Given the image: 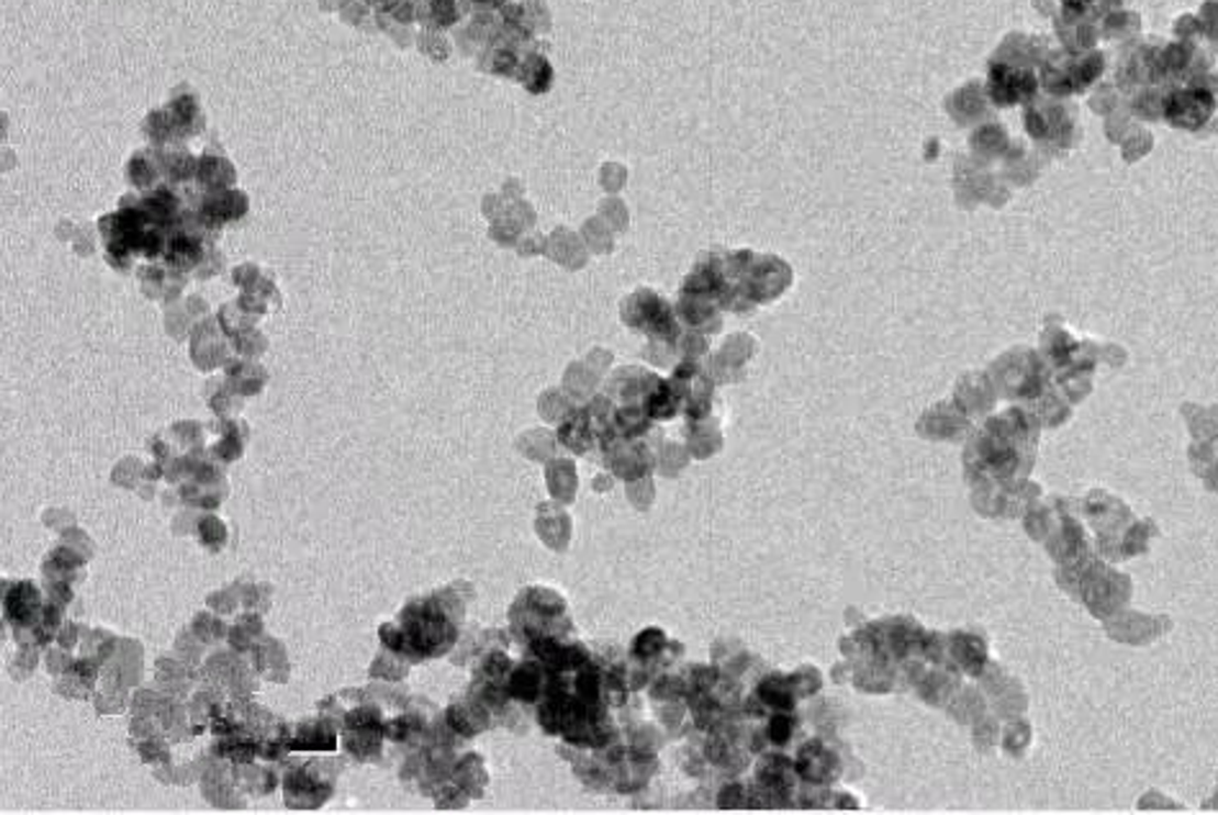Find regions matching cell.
I'll return each mask as SVG.
<instances>
[{"mask_svg": "<svg viewBox=\"0 0 1218 815\" xmlns=\"http://www.w3.org/2000/svg\"><path fill=\"white\" fill-rule=\"evenodd\" d=\"M283 790L289 807H320L335 792V774H329V767L322 759H306L289 767Z\"/></svg>", "mask_w": 1218, "mask_h": 815, "instance_id": "cell-2", "label": "cell"}, {"mask_svg": "<svg viewBox=\"0 0 1218 815\" xmlns=\"http://www.w3.org/2000/svg\"><path fill=\"white\" fill-rule=\"evenodd\" d=\"M368 3H383V0H368Z\"/></svg>", "mask_w": 1218, "mask_h": 815, "instance_id": "cell-5", "label": "cell"}, {"mask_svg": "<svg viewBox=\"0 0 1218 815\" xmlns=\"http://www.w3.org/2000/svg\"><path fill=\"white\" fill-rule=\"evenodd\" d=\"M790 734H792L790 718H774V723H771V738H774L776 744H786Z\"/></svg>", "mask_w": 1218, "mask_h": 815, "instance_id": "cell-4", "label": "cell"}, {"mask_svg": "<svg viewBox=\"0 0 1218 815\" xmlns=\"http://www.w3.org/2000/svg\"><path fill=\"white\" fill-rule=\"evenodd\" d=\"M458 638V625L452 621L440 594L414 600L401 610L396 623H385L381 640L393 654L406 656L410 661H429L448 654Z\"/></svg>", "mask_w": 1218, "mask_h": 815, "instance_id": "cell-1", "label": "cell"}, {"mask_svg": "<svg viewBox=\"0 0 1218 815\" xmlns=\"http://www.w3.org/2000/svg\"><path fill=\"white\" fill-rule=\"evenodd\" d=\"M40 598L42 594L36 592L32 581H16V584H11L5 590V617L13 625H24V628L32 630L49 628V617H42L49 610H44Z\"/></svg>", "mask_w": 1218, "mask_h": 815, "instance_id": "cell-3", "label": "cell"}]
</instances>
